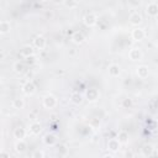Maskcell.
Segmentation results:
<instances>
[{
    "mask_svg": "<svg viewBox=\"0 0 158 158\" xmlns=\"http://www.w3.org/2000/svg\"><path fill=\"white\" fill-rule=\"evenodd\" d=\"M43 105H44V107H47V109H53V107L57 105V99H56L53 95H47V96H44V99H43Z\"/></svg>",
    "mask_w": 158,
    "mask_h": 158,
    "instance_id": "cell-1",
    "label": "cell"
},
{
    "mask_svg": "<svg viewBox=\"0 0 158 158\" xmlns=\"http://www.w3.org/2000/svg\"><path fill=\"white\" fill-rule=\"evenodd\" d=\"M22 91L26 95H32L36 91V85L33 84V81H26L22 86Z\"/></svg>",
    "mask_w": 158,
    "mask_h": 158,
    "instance_id": "cell-2",
    "label": "cell"
},
{
    "mask_svg": "<svg viewBox=\"0 0 158 158\" xmlns=\"http://www.w3.org/2000/svg\"><path fill=\"white\" fill-rule=\"evenodd\" d=\"M96 15L95 14H93V12H89V14H86L85 16H84V19H83V21H84V23L86 25V26H94L95 23H96Z\"/></svg>",
    "mask_w": 158,
    "mask_h": 158,
    "instance_id": "cell-3",
    "label": "cell"
},
{
    "mask_svg": "<svg viewBox=\"0 0 158 158\" xmlns=\"http://www.w3.org/2000/svg\"><path fill=\"white\" fill-rule=\"evenodd\" d=\"M146 11L149 16H157L158 15V4L157 2H149L146 7Z\"/></svg>",
    "mask_w": 158,
    "mask_h": 158,
    "instance_id": "cell-4",
    "label": "cell"
},
{
    "mask_svg": "<svg viewBox=\"0 0 158 158\" xmlns=\"http://www.w3.org/2000/svg\"><path fill=\"white\" fill-rule=\"evenodd\" d=\"M128 20H130V22H131L132 25H135V26H138V25L142 22V16H141V14H139V12L135 11V12H132V14L130 15Z\"/></svg>",
    "mask_w": 158,
    "mask_h": 158,
    "instance_id": "cell-5",
    "label": "cell"
},
{
    "mask_svg": "<svg viewBox=\"0 0 158 158\" xmlns=\"http://www.w3.org/2000/svg\"><path fill=\"white\" fill-rule=\"evenodd\" d=\"M46 44H47V41H46V38L43 36H37L33 40V46L36 48H38V49H43L46 47Z\"/></svg>",
    "mask_w": 158,
    "mask_h": 158,
    "instance_id": "cell-6",
    "label": "cell"
},
{
    "mask_svg": "<svg viewBox=\"0 0 158 158\" xmlns=\"http://www.w3.org/2000/svg\"><path fill=\"white\" fill-rule=\"evenodd\" d=\"M86 99L89 101H96L99 99V91H98V89H95V88L88 89V91H86Z\"/></svg>",
    "mask_w": 158,
    "mask_h": 158,
    "instance_id": "cell-7",
    "label": "cell"
},
{
    "mask_svg": "<svg viewBox=\"0 0 158 158\" xmlns=\"http://www.w3.org/2000/svg\"><path fill=\"white\" fill-rule=\"evenodd\" d=\"M128 57L131 60H139L142 58V52L139 48H132L128 52Z\"/></svg>",
    "mask_w": 158,
    "mask_h": 158,
    "instance_id": "cell-8",
    "label": "cell"
},
{
    "mask_svg": "<svg viewBox=\"0 0 158 158\" xmlns=\"http://www.w3.org/2000/svg\"><path fill=\"white\" fill-rule=\"evenodd\" d=\"M120 142H118V139H116V138H111V139H109V142H107V148L111 151V152H117L118 149H120Z\"/></svg>",
    "mask_w": 158,
    "mask_h": 158,
    "instance_id": "cell-9",
    "label": "cell"
},
{
    "mask_svg": "<svg viewBox=\"0 0 158 158\" xmlns=\"http://www.w3.org/2000/svg\"><path fill=\"white\" fill-rule=\"evenodd\" d=\"M144 36H146L144 31H143L142 28H139V27H137V28H135V30L132 31V38H133L135 41H141V40L144 38Z\"/></svg>",
    "mask_w": 158,
    "mask_h": 158,
    "instance_id": "cell-10",
    "label": "cell"
},
{
    "mask_svg": "<svg viewBox=\"0 0 158 158\" xmlns=\"http://www.w3.org/2000/svg\"><path fill=\"white\" fill-rule=\"evenodd\" d=\"M33 53H35L33 47H32V46H28V44H27V46H23L22 49H21V54H22L25 58H30V57H32Z\"/></svg>",
    "mask_w": 158,
    "mask_h": 158,
    "instance_id": "cell-11",
    "label": "cell"
},
{
    "mask_svg": "<svg viewBox=\"0 0 158 158\" xmlns=\"http://www.w3.org/2000/svg\"><path fill=\"white\" fill-rule=\"evenodd\" d=\"M148 74H149V69H148L147 65H139V67L137 68V75H138L139 78L144 79V78L148 77Z\"/></svg>",
    "mask_w": 158,
    "mask_h": 158,
    "instance_id": "cell-12",
    "label": "cell"
},
{
    "mask_svg": "<svg viewBox=\"0 0 158 158\" xmlns=\"http://www.w3.org/2000/svg\"><path fill=\"white\" fill-rule=\"evenodd\" d=\"M107 70H109V74L111 77H118L120 73H121V69H120V67L117 64H110Z\"/></svg>",
    "mask_w": 158,
    "mask_h": 158,
    "instance_id": "cell-13",
    "label": "cell"
},
{
    "mask_svg": "<svg viewBox=\"0 0 158 158\" xmlns=\"http://www.w3.org/2000/svg\"><path fill=\"white\" fill-rule=\"evenodd\" d=\"M27 148V143L23 141V139H19L16 143H15V149L17 153H23Z\"/></svg>",
    "mask_w": 158,
    "mask_h": 158,
    "instance_id": "cell-14",
    "label": "cell"
},
{
    "mask_svg": "<svg viewBox=\"0 0 158 158\" xmlns=\"http://www.w3.org/2000/svg\"><path fill=\"white\" fill-rule=\"evenodd\" d=\"M14 136H15V138H17V139H22V138L26 136V131H25V128L21 127V126L16 127V128L14 130Z\"/></svg>",
    "mask_w": 158,
    "mask_h": 158,
    "instance_id": "cell-15",
    "label": "cell"
},
{
    "mask_svg": "<svg viewBox=\"0 0 158 158\" xmlns=\"http://www.w3.org/2000/svg\"><path fill=\"white\" fill-rule=\"evenodd\" d=\"M153 152H154V147H153L152 144H149V143H146V144L142 147V154L146 156V157L152 156Z\"/></svg>",
    "mask_w": 158,
    "mask_h": 158,
    "instance_id": "cell-16",
    "label": "cell"
},
{
    "mask_svg": "<svg viewBox=\"0 0 158 158\" xmlns=\"http://www.w3.org/2000/svg\"><path fill=\"white\" fill-rule=\"evenodd\" d=\"M11 28V25L7 20H2L0 21V33H7Z\"/></svg>",
    "mask_w": 158,
    "mask_h": 158,
    "instance_id": "cell-17",
    "label": "cell"
},
{
    "mask_svg": "<svg viewBox=\"0 0 158 158\" xmlns=\"http://www.w3.org/2000/svg\"><path fill=\"white\" fill-rule=\"evenodd\" d=\"M72 40H73V42L74 43H77V44H80V43H83L84 42V35L81 33V32H74L73 33V36H72Z\"/></svg>",
    "mask_w": 158,
    "mask_h": 158,
    "instance_id": "cell-18",
    "label": "cell"
},
{
    "mask_svg": "<svg viewBox=\"0 0 158 158\" xmlns=\"http://www.w3.org/2000/svg\"><path fill=\"white\" fill-rule=\"evenodd\" d=\"M41 131H42V127H41V125L38 122H33V123L30 125V132L32 135H40Z\"/></svg>",
    "mask_w": 158,
    "mask_h": 158,
    "instance_id": "cell-19",
    "label": "cell"
},
{
    "mask_svg": "<svg viewBox=\"0 0 158 158\" xmlns=\"http://www.w3.org/2000/svg\"><path fill=\"white\" fill-rule=\"evenodd\" d=\"M23 106H25V101H23V99H21V98H16V99L12 100V107H14V109L20 110V109H22Z\"/></svg>",
    "mask_w": 158,
    "mask_h": 158,
    "instance_id": "cell-20",
    "label": "cell"
},
{
    "mask_svg": "<svg viewBox=\"0 0 158 158\" xmlns=\"http://www.w3.org/2000/svg\"><path fill=\"white\" fill-rule=\"evenodd\" d=\"M117 139H118L120 143H127V141H128V132L120 131L118 135H117Z\"/></svg>",
    "mask_w": 158,
    "mask_h": 158,
    "instance_id": "cell-21",
    "label": "cell"
},
{
    "mask_svg": "<svg viewBox=\"0 0 158 158\" xmlns=\"http://www.w3.org/2000/svg\"><path fill=\"white\" fill-rule=\"evenodd\" d=\"M56 142H57V138H56L54 135H46V137H44V143H46L47 146H54Z\"/></svg>",
    "mask_w": 158,
    "mask_h": 158,
    "instance_id": "cell-22",
    "label": "cell"
},
{
    "mask_svg": "<svg viewBox=\"0 0 158 158\" xmlns=\"http://www.w3.org/2000/svg\"><path fill=\"white\" fill-rule=\"evenodd\" d=\"M70 100H72V102H74V104H80L81 102V95L79 94V93H73L72 95H70Z\"/></svg>",
    "mask_w": 158,
    "mask_h": 158,
    "instance_id": "cell-23",
    "label": "cell"
},
{
    "mask_svg": "<svg viewBox=\"0 0 158 158\" xmlns=\"http://www.w3.org/2000/svg\"><path fill=\"white\" fill-rule=\"evenodd\" d=\"M14 70H15L16 73H22V72L25 70V65H23V63H21V62H16V63L14 64Z\"/></svg>",
    "mask_w": 158,
    "mask_h": 158,
    "instance_id": "cell-24",
    "label": "cell"
},
{
    "mask_svg": "<svg viewBox=\"0 0 158 158\" xmlns=\"http://www.w3.org/2000/svg\"><path fill=\"white\" fill-rule=\"evenodd\" d=\"M132 105H133L132 99L126 98V99H123V100H122V107H123V109H131V107H132Z\"/></svg>",
    "mask_w": 158,
    "mask_h": 158,
    "instance_id": "cell-25",
    "label": "cell"
},
{
    "mask_svg": "<svg viewBox=\"0 0 158 158\" xmlns=\"http://www.w3.org/2000/svg\"><path fill=\"white\" fill-rule=\"evenodd\" d=\"M57 152H58V154H59V156H65V154L68 153V148H67L64 144H60V146H58Z\"/></svg>",
    "mask_w": 158,
    "mask_h": 158,
    "instance_id": "cell-26",
    "label": "cell"
},
{
    "mask_svg": "<svg viewBox=\"0 0 158 158\" xmlns=\"http://www.w3.org/2000/svg\"><path fill=\"white\" fill-rule=\"evenodd\" d=\"M63 4H64V6H67V7H69V9L78 6V2H77V1H64Z\"/></svg>",
    "mask_w": 158,
    "mask_h": 158,
    "instance_id": "cell-27",
    "label": "cell"
},
{
    "mask_svg": "<svg viewBox=\"0 0 158 158\" xmlns=\"http://www.w3.org/2000/svg\"><path fill=\"white\" fill-rule=\"evenodd\" d=\"M89 125H90L93 128H98V127L100 126V122H99V120H98V118H93V120L89 122Z\"/></svg>",
    "mask_w": 158,
    "mask_h": 158,
    "instance_id": "cell-28",
    "label": "cell"
},
{
    "mask_svg": "<svg viewBox=\"0 0 158 158\" xmlns=\"http://www.w3.org/2000/svg\"><path fill=\"white\" fill-rule=\"evenodd\" d=\"M32 158H43V152L42 151H35L32 154Z\"/></svg>",
    "mask_w": 158,
    "mask_h": 158,
    "instance_id": "cell-29",
    "label": "cell"
},
{
    "mask_svg": "<svg viewBox=\"0 0 158 158\" xmlns=\"http://www.w3.org/2000/svg\"><path fill=\"white\" fill-rule=\"evenodd\" d=\"M0 158H10V153L6 152V151H2L1 154H0Z\"/></svg>",
    "mask_w": 158,
    "mask_h": 158,
    "instance_id": "cell-30",
    "label": "cell"
},
{
    "mask_svg": "<svg viewBox=\"0 0 158 158\" xmlns=\"http://www.w3.org/2000/svg\"><path fill=\"white\" fill-rule=\"evenodd\" d=\"M125 158H133V152L132 151H127L125 153Z\"/></svg>",
    "mask_w": 158,
    "mask_h": 158,
    "instance_id": "cell-31",
    "label": "cell"
},
{
    "mask_svg": "<svg viewBox=\"0 0 158 158\" xmlns=\"http://www.w3.org/2000/svg\"><path fill=\"white\" fill-rule=\"evenodd\" d=\"M102 158H115V157H114V156H111V154H105Z\"/></svg>",
    "mask_w": 158,
    "mask_h": 158,
    "instance_id": "cell-32",
    "label": "cell"
},
{
    "mask_svg": "<svg viewBox=\"0 0 158 158\" xmlns=\"http://www.w3.org/2000/svg\"><path fill=\"white\" fill-rule=\"evenodd\" d=\"M27 62H28V63H33V58H32V57L27 58Z\"/></svg>",
    "mask_w": 158,
    "mask_h": 158,
    "instance_id": "cell-33",
    "label": "cell"
},
{
    "mask_svg": "<svg viewBox=\"0 0 158 158\" xmlns=\"http://www.w3.org/2000/svg\"><path fill=\"white\" fill-rule=\"evenodd\" d=\"M156 20H157V22H158V15H157V16H156Z\"/></svg>",
    "mask_w": 158,
    "mask_h": 158,
    "instance_id": "cell-34",
    "label": "cell"
},
{
    "mask_svg": "<svg viewBox=\"0 0 158 158\" xmlns=\"http://www.w3.org/2000/svg\"><path fill=\"white\" fill-rule=\"evenodd\" d=\"M157 47H158V41H157Z\"/></svg>",
    "mask_w": 158,
    "mask_h": 158,
    "instance_id": "cell-35",
    "label": "cell"
}]
</instances>
